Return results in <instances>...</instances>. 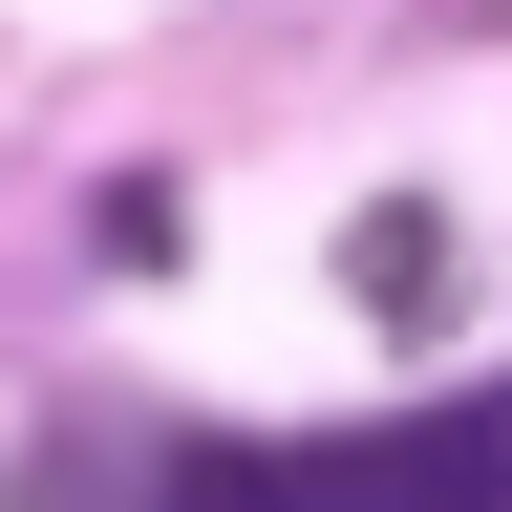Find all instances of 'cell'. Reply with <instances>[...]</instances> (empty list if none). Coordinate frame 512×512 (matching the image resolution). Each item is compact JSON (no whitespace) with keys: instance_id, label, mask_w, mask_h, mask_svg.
Returning a JSON list of instances; mask_svg holds the SVG:
<instances>
[{"instance_id":"1","label":"cell","mask_w":512,"mask_h":512,"mask_svg":"<svg viewBox=\"0 0 512 512\" xmlns=\"http://www.w3.org/2000/svg\"><path fill=\"white\" fill-rule=\"evenodd\" d=\"M363 470H384V512H512V384H470L427 427H363Z\"/></svg>"},{"instance_id":"2","label":"cell","mask_w":512,"mask_h":512,"mask_svg":"<svg viewBox=\"0 0 512 512\" xmlns=\"http://www.w3.org/2000/svg\"><path fill=\"white\" fill-rule=\"evenodd\" d=\"M171 512H384V470H363V448H214Z\"/></svg>"},{"instance_id":"3","label":"cell","mask_w":512,"mask_h":512,"mask_svg":"<svg viewBox=\"0 0 512 512\" xmlns=\"http://www.w3.org/2000/svg\"><path fill=\"white\" fill-rule=\"evenodd\" d=\"M342 278L406 320V299H448V214H406V192H384V214H342Z\"/></svg>"}]
</instances>
